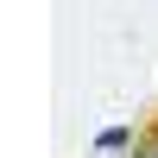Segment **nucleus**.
I'll return each instance as SVG.
<instances>
[{"mask_svg":"<svg viewBox=\"0 0 158 158\" xmlns=\"http://www.w3.org/2000/svg\"><path fill=\"white\" fill-rule=\"evenodd\" d=\"M133 158H158V101H152V114L139 120V133H133Z\"/></svg>","mask_w":158,"mask_h":158,"instance_id":"obj_1","label":"nucleus"},{"mask_svg":"<svg viewBox=\"0 0 158 158\" xmlns=\"http://www.w3.org/2000/svg\"><path fill=\"white\" fill-rule=\"evenodd\" d=\"M133 133H139V127H101V133H95V152H133Z\"/></svg>","mask_w":158,"mask_h":158,"instance_id":"obj_2","label":"nucleus"}]
</instances>
